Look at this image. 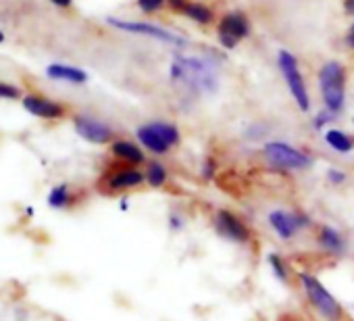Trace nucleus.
Segmentation results:
<instances>
[{
    "instance_id": "nucleus-23",
    "label": "nucleus",
    "mask_w": 354,
    "mask_h": 321,
    "mask_svg": "<svg viewBox=\"0 0 354 321\" xmlns=\"http://www.w3.org/2000/svg\"><path fill=\"white\" fill-rule=\"evenodd\" d=\"M325 178H327V182H329L331 186H342V184L348 182V174L342 172V169H337V167H329L327 174H325Z\"/></svg>"
},
{
    "instance_id": "nucleus-19",
    "label": "nucleus",
    "mask_w": 354,
    "mask_h": 321,
    "mask_svg": "<svg viewBox=\"0 0 354 321\" xmlns=\"http://www.w3.org/2000/svg\"><path fill=\"white\" fill-rule=\"evenodd\" d=\"M48 205H50L53 209H59V211L69 209V207L73 205V194H71L69 186H67V184L55 186V188L50 190V194H48Z\"/></svg>"
},
{
    "instance_id": "nucleus-26",
    "label": "nucleus",
    "mask_w": 354,
    "mask_h": 321,
    "mask_svg": "<svg viewBox=\"0 0 354 321\" xmlns=\"http://www.w3.org/2000/svg\"><path fill=\"white\" fill-rule=\"evenodd\" d=\"M19 88H15V86H11V84H5V82H0V98H9V100H13V98H19Z\"/></svg>"
},
{
    "instance_id": "nucleus-14",
    "label": "nucleus",
    "mask_w": 354,
    "mask_h": 321,
    "mask_svg": "<svg viewBox=\"0 0 354 321\" xmlns=\"http://www.w3.org/2000/svg\"><path fill=\"white\" fill-rule=\"evenodd\" d=\"M24 109L28 113L36 115V117H42V119H59V117L65 115V109L59 102L36 96V94H28L24 98Z\"/></svg>"
},
{
    "instance_id": "nucleus-22",
    "label": "nucleus",
    "mask_w": 354,
    "mask_h": 321,
    "mask_svg": "<svg viewBox=\"0 0 354 321\" xmlns=\"http://www.w3.org/2000/svg\"><path fill=\"white\" fill-rule=\"evenodd\" d=\"M167 226H169L171 232H182L186 228V217L180 211H171L169 217H167Z\"/></svg>"
},
{
    "instance_id": "nucleus-16",
    "label": "nucleus",
    "mask_w": 354,
    "mask_h": 321,
    "mask_svg": "<svg viewBox=\"0 0 354 321\" xmlns=\"http://www.w3.org/2000/svg\"><path fill=\"white\" fill-rule=\"evenodd\" d=\"M46 75L50 80H59V82H69V84H86L88 82V73L82 71L80 67H71V65H48L46 67Z\"/></svg>"
},
{
    "instance_id": "nucleus-2",
    "label": "nucleus",
    "mask_w": 354,
    "mask_h": 321,
    "mask_svg": "<svg viewBox=\"0 0 354 321\" xmlns=\"http://www.w3.org/2000/svg\"><path fill=\"white\" fill-rule=\"evenodd\" d=\"M296 282L304 294V300L317 321H350L339 300L325 288V284L310 271H298Z\"/></svg>"
},
{
    "instance_id": "nucleus-30",
    "label": "nucleus",
    "mask_w": 354,
    "mask_h": 321,
    "mask_svg": "<svg viewBox=\"0 0 354 321\" xmlns=\"http://www.w3.org/2000/svg\"><path fill=\"white\" fill-rule=\"evenodd\" d=\"M53 3H55L57 7H69V5H71V0H53Z\"/></svg>"
},
{
    "instance_id": "nucleus-29",
    "label": "nucleus",
    "mask_w": 354,
    "mask_h": 321,
    "mask_svg": "<svg viewBox=\"0 0 354 321\" xmlns=\"http://www.w3.org/2000/svg\"><path fill=\"white\" fill-rule=\"evenodd\" d=\"M277 321H304V319L298 317V315H294V313H286V315H281Z\"/></svg>"
},
{
    "instance_id": "nucleus-8",
    "label": "nucleus",
    "mask_w": 354,
    "mask_h": 321,
    "mask_svg": "<svg viewBox=\"0 0 354 321\" xmlns=\"http://www.w3.org/2000/svg\"><path fill=\"white\" fill-rule=\"evenodd\" d=\"M277 63H279V71L298 104V109L302 113H306L310 109V96H308V90H306V84H304V77L298 69V61L294 55H290L288 51H281L279 57H277Z\"/></svg>"
},
{
    "instance_id": "nucleus-15",
    "label": "nucleus",
    "mask_w": 354,
    "mask_h": 321,
    "mask_svg": "<svg viewBox=\"0 0 354 321\" xmlns=\"http://www.w3.org/2000/svg\"><path fill=\"white\" fill-rule=\"evenodd\" d=\"M111 152H113L115 158H119L121 163H125L129 167H140V165L146 163L144 150L136 142H131V140H115L111 144Z\"/></svg>"
},
{
    "instance_id": "nucleus-12",
    "label": "nucleus",
    "mask_w": 354,
    "mask_h": 321,
    "mask_svg": "<svg viewBox=\"0 0 354 321\" xmlns=\"http://www.w3.org/2000/svg\"><path fill=\"white\" fill-rule=\"evenodd\" d=\"M73 125H75V131L92 144H106L113 140V129L104 121L94 119L90 115H77Z\"/></svg>"
},
{
    "instance_id": "nucleus-32",
    "label": "nucleus",
    "mask_w": 354,
    "mask_h": 321,
    "mask_svg": "<svg viewBox=\"0 0 354 321\" xmlns=\"http://www.w3.org/2000/svg\"><path fill=\"white\" fill-rule=\"evenodd\" d=\"M119 205H121V209H123V211H127V209H129V203H127L125 199H121V203H119Z\"/></svg>"
},
{
    "instance_id": "nucleus-34",
    "label": "nucleus",
    "mask_w": 354,
    "mask_h": 321,
    "mask_svg": "<svg viewBox=\"0 0 354 321\" xmlns=\"http://www.w3.org/2000/svg\"><path fill=\"white\" fill-rule=\"evenodd\" d=\"M3 40H5V34H3V32H0V42H3Z\"/></svg>"
},
{
    "instance_id": "nucleus-20",
    "label": "nucleus",
    "mask_w": 354,
    "mask_h": 321,
    "mask_svg": "<svg viewBox=\"0 0 354 321\" xmlns=\"http://www.w3.org/2000/svg\"><path fill=\"white\" fill-rule=\"evenodd\" d=\"M267 265H269L271 273L277 277V282H281V284H290V279H292V275H290V267H288V263H286V259H283L281 255H277V253H269V255H267Z\"/></svg>"
},
{
    "instance_id": "nucleus-3",
    "label": "nucleus",
    "mask_w": 354,
    "mask_h": 321,
    "mask_svg": "<svg viewBox=\"0 0 354 321\" xmlns=\"http://www.w3.org/2000/svg\"><path fill=\"white\" fill-rule=\"evenodd\" d=\"M136 136L146 150H150L152 154H158V156L167 154L182 140V134L177 129V125L167 123V121H152V123L140 125Z\"/></svg>"
},
{
    "instance_id": "nucleus-18",
    "label": "nucleus",
    "mask_w": 354,
    "mask_h": 321,
    "mask_svg": "<svg viewBox=\"0 0 354 321\" xmlns=\"http://www.w3.org/2000/svg\"><path fill=\"white\" fill-rule=\"evenodd\" d=\"M144 176H146V184L150 188H154V190L165 188L167 182H169V172H167V167L160 163V160H150V163H146Z\"/></svg>"
},
{
    "instance_id": "nucleus-1",
    "label": "nucleus",
    "mask_w": 354,
    "mask_h": 321,
    "mask_svg": "<svg viewBox=\"0 0 354 321\" xmlns=\"http://www.w3.org/2000/svg\"><path fill=\"white\" fill-rule=\"evenodd\" d=\"M169 77L194 94H213L219 86L215 65L198 57H175Z\"/></svg>"
},
{
    "instance_id": "nucleus-33",
    "label": "nucleus",
    "mask_w": 354,
    "mask_h": 321,
    "mask_svg": "<svg viewBox=\"0 0 354 321\" xmlns=\"http://www.w3.org/2000/svg\"><path fill=\"white\" fill-rule=\"evenodd\" d=\"M348 9H350V11H354V0H348Z\"/></svg>"
},
{
    "instance_id": "nucleus-4",
    "label": "nucleus",
    "mask_w": 354,
    "mask_h": 321,
    "mask_svg": "<svg viewBox=\"0 0 354 321\" xmlns=\"http://www.w3.org/2000/svg\"><path fill=\"white\" fill-rule=\"evenodd\" d=\"M319 86L323 94V102L327 111L333 115L342 113L344 102H346V71L339 63L329 61L321 67L319 71Z\"/></svg>"
},
{
    "instance_id": "nucleus-11",
    "label": "nucleus",
    "mask_w": 354,
    "mask_h": 321,
    "mask_svg": "<svg viewBox=\"0 0 354 321\" xmlns=\"http://www.w3.org/2000/svg\"><path fill=\"white\" fill-rule=\"evenodd\" d=\"M248 19L242 13H230L219 24V42L225 48H234L242 38L248 36Z\"/></svg>"
},
{
    "instance_id": "nucleus-31",
    "label": "nucleus",
    "mask_w": 354,
    "mask_h": 321,
    "mask_svg": "<svg viewBox=\"0 0 354 321\" xmlns=\"http://www.w3.org/2000/svg\"><path fill=\"white\" fill-rule=\"evenodd\" d=\"M348 44L354 48V26H352V30H350V34H348Z\"/></svg>"
},
{
    "instance_id": "nucleus-7",
    "label": "nucleus",
    "mask_w": 354,
    "mask_h": 321,
    "mask_svg": "<svg viewBox=\"0 0 354 321\" xmlns=\"http://www.w3.org/2000/svg\"><path fill=\"white\" fill-rule=\"evenodd\" d=\"M213 228H215V232L223 240L234 242V244H240V246H248L254 240V234L248 228V223L240 215H236L234 211H230V209H219L215 213Z\"/></svg>"
},
{
    "instance_id": "nucleus-24",
    "label": "nucleus",
    "mask_w": 354,
    "mask_h": 321,
    "mask_svg": "<svg viewBox=\"0 0 354 321\" xmlns=\"http://www.w3.org/2000/svg\"><path fill=\"white\" fill-rule=\"evenodd\" d=\"M215 174H217V160H215V158H207V160H203L201 176H203L205 180H213V178H215Z\"/></svg>"
},
{
    "instance_id": "nucleus-28",
    "label": "nucleus",
    "mask_w": 354,
    "mask_h": 321,
    "mask_svg": "<svg viewBox=\"0 0 354 321\" xmlns=\"http://www.w3.org/2000/svg\"><path fill=\"white\" fill-rule=\"evenodd\" d=\"M169 3H171L173 9H180V11H186V7H188L186 0H169Z\"/></svg>"
},
{
    "instance_id": "nucleus-10",
    "label": "nucleus",
    "mask_w": 354,
    "mask_h": 321,
    "mask_svg": "<svg viewBox=\"0 0 354 321\" xmlns=\"http://www.w3.org/2000/svg\"><path fill=\"white\" fill-rule=\"evenodd\" d=\"M109 26L117 28V30H123V32H129V34H142V36H150V38H156L160 42H169V44H177V46H184L186 40L175 36L162 28H156V26H150V24H136V21H119L115 17H109L106 19Z\"/></svg>"
},
{
    "instance_id": "nucleus-5",
    "label": "nucleus",
    "mask_w": 354,
    "mask_h": 321,
    "mask_svg": "<svg viewBox=\"0 0 354 321\" xmlns=\"http://www.w3.org/2000/svg\"><path fill=\"white\" fill-rule=\"evenodd\" d=\"M263 154L273 167H277L281 172H304L313 165L310 154L294 148L288 142H279V140L267 142L263 146Z\"/></svg>"
},
{
    "instance_id": "nucleus-25",
    "label": "nucleus",
    "mask_w": 354,
    "mask_h": 321,
    "mask_svg": "<svg viewBox=\"0 0 354 321\" xmlns=\"http://www.w3.org/2000/svg\"><path fill=\"white\" fill-rule=\"evenodd\" d=\"M333 119H335V115H333L331 111L325 109V111H321V113L315 117V123H313V125H315V129H323V127H325L327 123H331Z\"/></svg>"
},
{
    "instance_id": "nucleus-6",
    "label": "nucleus",
    "mask_w": 354,
    "mask_h": 321,
    "mask_svg": "<svg viewBox=\"0 0 354 321\" xmlns=\"http://www.w3.org/2000/svg\"><path fill=\"white\" fill-rule=\"evenodd\" d=\"M267 221H269L271 230L275 232V236L283 242L294 240L300 232H304L313 226L310 215L302 209H292V211L273 209V211H269Z\"/></svg>"
},
{
    "instance_id": "nucleus-27",
    "label": "nucleus",
    "mask_w": 354,
    "mask_h": 321,
    "mask_svg": "<svg viewBox=\"0 0 354 321\" xmlns=\"http://www.w3.org/2000/svg\"><path fill=\"white\" fill-rule=\"evenodd\" d=\"M162 3H165V0H138V7H140L144 13H152V11H156Z\"/></svg>"
},
{
    "instance_id": "nucleus-17",
    "label": "nucleus",
    "mask_w": 354,
    "mask_h": 321,
    "mask_svg": "<svg viewBox=\"0 0 354 321\" xmlns=\"http://www.w3.org/2000/svg\"><path fill=\"white\" fill-rule=\"evenodd\" d=\"M325 142H327V146L331 150H335L339 154H348V152L354 150V138H350L346 131L335 129V127H331V129L325 131Z\"/></svg>"
},
{
    "instance_id": "nucleus-9",
    "label": "nucleus",
    "mask_w": 354,
    "mask_h": 321,
    "mask_svg": "<svg viewBox=\"0 0 354 321\" xmlns=\"http://www.w3.org/2000/svg\"><path fill=\"white\" fill-rule=\"evenodd\" d=\"M146 184V176L144 172H140L138 167H129V165H121V167H113L109 169L102 178H100V190L106 194H117V192H127V190H136L140 186Z\"/></svg>"
},
{
    "instance_id": "nucleus-21",
    "label": "nucleus",
    "mask_w": 354,
    "mask_h": 321,
    "mask_svg": "<svg viewBox=\"0 0 354 321\" xmlns=\"http://www.w3.org/2000/svg\"><path fill=\"white\" fill-rule=\"evenodd\" d=\"M188 17H192L194 21H198V24H209L211 19H213V13L207 9V7H203V5H188L186 7V11H184Z\"/></svg>"
},
{
    "instance_id": "nucleus-13",
    "label": "nucleus",
    "mask_w": 354,
    "mask_h": 321,
    "mask_svg": "<svg viewBox=\"0 0 354 321\" xmlns=\"http://www.w3.org/2000/svg\"><path fill=\"white\" fill-rule=\"evenodd\" d=\"M317 244H319L321 250H325L327 255H333V257L344 255L346 248H348L346 238L333 226H319L317 228Z\"/></svg>"
}]
</instances>
